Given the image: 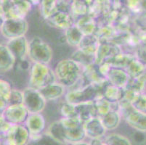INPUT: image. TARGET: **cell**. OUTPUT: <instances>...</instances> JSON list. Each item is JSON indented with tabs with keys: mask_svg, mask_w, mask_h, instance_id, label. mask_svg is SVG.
<instances>
[{
	"mask_svg": "<svg viewBox=\"0 0 146 145\" xmlns=\"http://www.w3.org/2000/svg\"><path fill=\"white\" fill-rule=\"evenodd\" d=\"M13 87L10 82L0 78V99L8 102Z\"/></svg>",
	"mask_w": 146,
	"mask_h": 145,
	"instance_id": "cell-38",
	"label": "cell"
},
{
	"mask_svg": "<svg viewBox=\"0 0 146 145\" xmlns=\"http://www.w3.org/2000/svg\"><path fill=\"white\" fill-rule=\"evenodd\" d=\"M124 88L113 86L108 82L102 91V97L111 103H119L121 102L124 98Z\"/></svg>",
	"mask_w": 146,
	"mask_h": 145,
	"instance_id": "cell-19",
	"label": "cell"
},
{
	"mask_svg": "<svg viewBox=\"0 0 146 145\" xmlns=\"http://www.w3.org/2000/svg\"><path fill=\"white\" fill-rule=\"evenodd\" d=\"M129 78L128 74L124 69L113 67L111 68L106 76V80L110 84L121 88L125 87Z\"/></svg>",
	"mask_w": 146,
	"mask_h": 145,
	"instance_id": "cell-18",
	"label": "cell"
},
{
	"mask_svg": "<svg viewBox=\"0 0 146 145\" xmlns=\"http://www.w3.org/2000/svg\"><path fill=\"white\" fill-rule=\"evenodd\" d=\"M135 140L137 142H141L144 140V135H143V132H140V131H137L136 135L135 136Z\"/></svg>",
	"mask_w": 146,
	"mask_h": 145,
	"instance_id": "cell-46",
	"label": "cell"
},
{
	"mask_svg": "<svg viewBox=\"0 0 146 145\" xmlns=\"http://www.w3.org/2000/svg\"><path fill=\"white\" fill-rule=\"evenodd\" d=\"M74 25L80 30L84 36L92 35L97 29L96 21L88 15L76 18Z\"/></svg>",
	"mask_w": 146,
	"mask_h": 145,
	"instance_id": "cell-21",
	"label": "cell"
},
{
	"mask_svg": "<svg viewBox=\"0 0 146 145\" xmlns=\"http://www.w3.org/2000/svg\"><path fill=\"white\" fill-rule=\"evenodd\" d=\"M24 124L30 133L31 137L43 134L46 128V121L41 113L29 114Z\"/></svg>",
	"mask_w": 146,
	"mask_h": 145,
	"instance_id": "cell-16",
	"label": "cell"
},
{
	"mask_svg": "<svg viewBox=\"0 0 146 145\" xmlns=\"http://www.w3.org/2000/svg\"><path fill=\"white\" fill-rule=\"evenodd\" d=\"M65 145H90V143L84 142V141L80 142H75V143H67Z\"/></svg>",
	"mask_w": 146,
	"mask_h": 145,
	"instance_id": "cell-48",
	"label": "cell"
},
{
	"mask_svg": "<svg viewBox=\"0 0 146 145\" xmlns=\"http://www.w3.org/2000/svg\"><path fill=\"white\" fill-rule=\"evenodd\" d=\"M60 113L65 118H77L75 105L66 102L60 107Z\"/></svg>",
	"mask_w": 146,
	"mask_h": 145,
	"instance_id": "cell-39",
	"label": "cell"
},
{
	"mask_svg": "<svg viewBox=\"0 0 146 145\" xmlns=\"http://www.w3.org/2000/svg\"><path fill=\"white\" fill-rule=\"evenodd\" d=\"M6 45L13 54L16 61L22 62L28 57L29 41L26 36L9 40Z\"/></svg>",
	"mask_w": 146,
	"mask_h": 145,
	"instance_id": "cell-13",
	"label": "cell"
},
{
	"mask_svg": "<svg viewBox=\"0 0 146 145\" xmlns=\"http://www.w3.org/2000/svg\"><path fill=\"white\" fill-rule=\"evenodd\" d=\"M64 131L66 143H75L84 141L86 135L84 130L83 122L78 118L60 119Z\"/></svg>",
	"mask_w": 146,
	"mask_h": 145,
	"instance_id": "cell-6",
	"label": "cell"
},
{
	"mask_svg": "<svg viewBox=\"0 0 146 145\" xmlns=\"http://www.w3.org/2000/svg\"><path fill=\"white\" fill-rule=\"evenodd\" d=\"M52 56V48L39 37H34L29 42L28 57L33 63L49 65Z\"/></svg>",
	"mask_w": 146,
	"mask_h": 145,
	"instance_id": "cell-4",
	"label": "cell"
},
{
	"mask_svg": "<svg viewBox=\"0 0 146 145\" xmlns=\"http://www.w3.org/2000/svg\"><path fill=\"white\" fill-rule=\"evenodd\" d=\"M5 16L0 13V31H1V29H2V25H3L4 22H5Z\"/></svg>",
	"mask_w": 146,
	"mask_h": 145,
	"instance_id": "cell-49",
	"label": "cell"
},
{
	"mask_svg": "<svg viewBox=\"0 0 146 145\" xmlns=\"http://www.w3.org/2000/svg\"><path fill=\"white\" fill-rule=\"evenodd\" d=\"M71 3L68 1H56L57 11L71 13Z\"/></svg>",
	"mask_w": 146,
	"mask_h": 145,
	"instance_id": "cell-42",
	"label": "cell"
},
{
	"mask_svg": "<svg viewBox=\"0 0 146 145\" xmlns=\"http://www.w3.org/2000/svg\"><path fill=\"white\" fill-rule=\"evenodd\" d=\"M55 82V71L48 65L33 63L31 68L29 87L39 90Z\"/></svg>",
	"mask_w": 146,
	"mask_h": 145,
	"instance_id": "cell-3",
	"label": "cell"
},
{
	"mask_svg": "<svg viewBox=\"0 0 146 145\" xmlns=\"http://www.w3.org/2000/svg\"><path fill=\"white\" fill-rule=\"evenodd\" d=\"M39 5L41 13L45 20L48 19L50 16L57 12L56 1L55 0H43L41 1Z\"/></svg>",
	"mask_w": 146,
	"mask_h": 145,
	"instance_id": "cell-35",
	"label": "cell"
},
{
	"mask_svg": "<svg viewBox=\"0 0 146 145\" xmlns=\"http://www.w3.org/2000/svg\"><path fill=\"white\" fill-rule=\"evenodd\" d=\"M29 113L23 105H8L4 111L2 116L7 123L13 125L25 123Z\"/></svg>",
	"mask_w": 146,
	"mask_h": 145,
	"instance_id": "cell-10",
	"label": "cell"
},
{
	"mask_svg": "<svg viewBox=\"0 0 146 145\" xmlns=\"http://www.w3.org/2000/svg\"><path fill=\"white\" fill-rule=\"evenodd\" d=\"M119 113L126 123L137 131L146 132V114L135 110L129 103L122 100L119 103Z\"/></svg>",
	"mask_w": 146,
	"mask_h": 145,
	"instance_id": "cell-5",
	"label": "cell"
},
{
	"mask_svg": "<svg viewBox=\"0 0 146 145\" xmlns=\"http://www.w3.org/2000/svg\"><path fill=\"white\" fill-rule=\"evenodd\" d=\"M23 105L29 114L41 113L46 107L47 101L42 97L39 90L28 87L23 91Z\"/></svg>",
	"mask_w": 146,
	"mask_h": 145,
	"instance_id": "cell-9",
	"label": "cell"
},
{
	"mask_svg": "<svg viewBox=\"0 0 146 145\" xmlns=\"http://www.w3.org/2000/svg\"><path fill=\"white\" fill-rule=\"evenodd\" d=\"M99 44V39L94 34L84 36L77 49L87 54L95 55Z\"/></svg>",
	"mask_w": 146,
	"mask_h": 145,
	"instance_id": "cell-23",
	"label": "cell"
},
{
	"mask_svg": "<svg viewBox=\"0 0 146 145\" xmlns=\"http://www.w3.org/2000/svg\"><path fill=\"white\" fill-rule=\"evenodd\" d=\"M23 101V91L13 89L8 99V105H22Z\"/></svg>",
	"mask_w": 146,
	"mask_h": 145,
	"instance_id": "cell-40",
	"label": "cell"
},
{
	"mask_svg": "<svg viewBox=\"0 0 146 145\" xmlns=\"http://www.w3.org/2000/svg\"><path fill=\"white\" fill-rule=\"evenodd\" d=\"M31 145H65L55 140L48 134H42L36 136L31 137Z\"/></svg>",
	"mask_w": 146,
	"mask_h": 145,
	"instance_id": "cell-34",
	"label": "cell"
},
{
	"mask_svg": "<svg viewBox=\"0 0 146 145\" xmlns=\"http://www.w3.org/2000/svg\"><path fill=\"white\" fill-rule=\"evenodd\" d=\"M122 52L121 47L117 44L111 41L100 42L95 52V64L100 65L107 62L112 58Z\"/></svg>",
	"mask_w": 146,
	"mask_h": 145,
	"instance_id": "cell-11",
	"label": "cell"
},
{
	"mask_svg": "<svg viewBox=\"0 0 146 145\" xmlns=\"http://www.w3.org/2000/svg\"><path fill=\"white\" fill-rule=\"evenodd\" d=\"M135 58H136V57L134 54L121 52L111 59H110L109 60L105 62H108L111 67L117 68L124 69V70L130 63V62H132Z\"/></svg>",
	"mask_w": 146,
	"mask_h": 145,
	"instance_id": "cell-26",
	"label": "cell"
},
{
	"mask_svg": "<svg viewBox=\"0 0 146 145\" xmlns=\"http://www.w3.org/2000/svg\"><path fill=\"white\" fill-rule=\"evenodd\" d=\"M96 110V115L98 118H101L111 110L119 112V103H111L108 102L103 97L98 98L94 102Z\"/></svg>",
	"mask_w": 146,
	"mask_h": 145,
	"instance_id": "cell-24",
	"label": "cell"
},
{
	"mask_svg": "<svg viewBox=\"0 0 146 145\" xmlns=\"http://www.w3.org/2000/svg\"><path fill=\"white\" fill-rule=\"evenodd\" d=\"M130 105L137 111L146 114V94L143 92L138 94Z\"/></svg>",
	"mask_w": 146,
	"mask_h": 145,
	"instance_id": "cell-37",
	"label": "cell"
},
{
	"mask_svg": "<svg viewBox=\"0 0 146 145\" xmlns=\"http://www.w3.org/2000/svg\"><path fill=\"white\" fill-rule=\"evenodd\" d=\"M146 86V71L140 75L135 78H129L127 85L124 87L125 89L129 90L133 92L143 93Z\"/></svg>",
	"mask_w": 146,
	"mask_h": 145,
	"instance_id": "cell-28",
	"label": "cell"
},
{
	"mask_svg": "<svg viewBox=\"0 0 146 145\" xmlns=\"http://www.w3.org/2000/svg\"><path fill=\"white\" fill-rule=\"evenodd\" d=\"M116 34H117V30L114 26L111 25H105V26L97 27L94 35L99 39L100 42H101L113 41Z\"/></svg>",
	"mask_w": 146,
	"mask_h": 145,
	"instance_id": "cell-27",
	"label": "cell"
},
{
	"mask_svg": "<svg viewBox=\"0 0 146 145\" xmlns=\"http://www.w3.org/2000/svg\"><path fill=\"white\" fill-rule=\"evenodd\" d=\"M129 78H135L146 71V67L137 58L130 62L127 67L124 69Z\"/></svg>",
	"mask_w": 146,
	"mask_h": 145,
	"instance_id": "cell-33",
	"label": "cell"
},
{
	"mask_svg": "<svg viewBox=\"0 0 146 145\" xmlns=\"http://www.w3.org/2000/svg\"><path fill=\"white\" fill-rule=\"evenodd\" d=\"M86 137L91 139H100L106 134V130L98 117H94L83 123Z\"/></svg>",
	"mask_w": 146,
	"mask_h": 145,
	"instance_id": "cell-14",
	"label": "cell"
},
{
	"mask_svg": "<svg viewBox=\"0 0 146 145\" xmlns=\"http://www.w3.org/2000/svg\"><path fill=\"white\" fill-rule=\"evenodd\" d=\"M11 125L7 123L2 115H0V136H5Z\"/></svg>",
	"mask_w": 146,
	"mask_h": 145,
	"instance_id": "cell-44",
	"label": "cell"
},
{
	"mask_svg": "<svg viewBox=\"0 0 146 145\" xmlns=\"http://www.w3.org/2000/svg\"><path fill=\"white\" fill-rule=\"evenodd\" d=\"M66 88L58 82H55L39 89V92L46 101L55 100L63 97Z\"/></svg>",
	"mask_w": 146,
	"mask_h": 145,
	"instance_id": "cell-20",
	"label": "cell"
},
{
	"mask_svg": "<svg viewBox=\"0 0 146 145\" xmlns=\"http://www.w3.org/2000/svg\"><path fill=\"white\" fill-rule=\"evenodd\" d=\"M54 71L57 82L65 88L74 87L82 80L83 68L70 58L58 62Z\"/></svg>",
	"mask_w": 146,
	"mask_h": 145,
	"instance_id": "cell-1",
	"label": "cell"
},
{
	"mask_svg": "<svg viewBox=\"0 0 146 145\" xmlns=\"http://www.w3.org/2000/svg\"><path fill=\"white\" fill-rule=\"evenodd\" d=\"M135 57L146 67V43H140L136 49Z\"/></svg>",
	"mask_w": 146,
	"mask_h": 145,
	"instance_id": "cell-41",
	"label": "cell"
},
{
	"mask_svg": "<svg viewBox=\"0 0 146 145\" xmlns=\"http://www.w3.org/2000/svg\"><path fill=\"white\" fill-rule=\"evenodd\" d=\"M77 118L83 123L86 122L92 118L97 117L94 102H86L75 105Z\"/></svg>",
	"mask_w": 146,
	"mask_h": 145,
	"instance_id": "cell-22",
	"label": "cell"
},
{
	"mask_svg": "<svg viewBox=\"0 0 146 145\" xmlns=\"http://www.w3.org/2000/svg\"><path fill=\"white\" fill-rule=\"evenodd\" d=\"M16 60L6 44H0V73H5L13 68Z\"/></svg>",
	"mask_w": 146,
	"mask_h": 145,
	"instance_id": "cell-17",
	"label": "cell"
},
{
	"mask_svg": "<svg viewBox=\"0 0 146 145\" xmlns=\"http://www.w3.org/2000/svg\"><path fill=\"white\" fill-rule=\"evenodd\" d=\"M107 145H132V143L124 136L118 134H111L104 140Z\"/></svg>",
	"mask_w": 146,
	"mask_h": 145,
	"instance_id": "cell-36",
	"label": "cell"
},
{
	"mask_svg": "<svg viewBox=\"0 0 146 145\" xmlns=\"http://www.w3.org/2000/svg\"><path fill=\"white\" fill-rule=\"evenodd\" d=\"M5 136L12 145H27L31 141V134L26 126L13 125Z\"/></svg>",
	"mask_w": 146,
	"mask_h": 145,
	"instance_id": "cell-12",
	"label": "cell"
},
{
	"mask_svg": "<svg viewBox=\"0 0 146 145\" xmlns=\"http://www.w3.org/2000/svg\"><path fill=\"white\" fill-rule=\"evenodd\" d=\"M29 29V23L26 19L6 18L5 20L1 34L8 40L25 36Z\"/></svg>",
	"mask_w": 146,
	"mask_h": 145,
	"instance_id": "cell-8",
	"label": "cell"
},
{
	"mask_svg": "<svg viewBox=\"0 0 146 145\" xmlns=\"http://www.w3.org/2000/svg\"><path fill=\"white\" fill-rule=\"evenodd\" d=\"M65 39L70 46L77 48L84 35L75 25L65 30Z\"/></svg>",
	"mask_w": 146,
	"mask_h": 145,
	"instance_id": "cell-29",
	"label": "cell"
},
{
	"mask_svg": "<svg viewBox=\"0 0 146 145\" xmlns=\"http://www.w3.org/2000/svg\"><path fill=\"white\" fill-rule=\"evenodd\" d=\"M1 5L5 19H26L32 7L31 2L26 0L1 1Z\"/></svg>",
	"mask_w": 146,
	"mask_h": 145,
	"instance_id": "cell-7",
	"label": "cell"
},
{
	"mask_svg": "<svg viewBox=\"0 0 146 145\" xmlns=\"http://www.w3.org/2000/svg\"><path fill=\"white\" fill-rule=\"evenodd\" d=\"M46 21L50 26L64 30L75 23V19L71 13L60 11H57Z\"/></svg>",
	"mask_w": 146,
	"mask_h": 145,
	"instance_id": "cell-15",
	"label": "cell"
},
{
	"mask_svg": "<svg viewBox=\"0 0 146 145\" xmlns=\"http://www.w3.org/2000/svg\"><path fill=\"white\" fill-rule=\"evenodd\" d=\"M90 145H107L105 143L104 141L101 140V139H91V142H90Z\"/></svg>",
	"mask_w": 146,
	"mask_h": 145,
	"instance_id": "cell-45",
	"label": "cell"
},
{
	"mask_svg": "<svg viewBox=\"0 0 146 145\" xmlns=\"http://www.w3.org/2000/svg\"><path fill=\"white\" fill-rule=\"evenodd\" d=\"M47 134L51 136L55 140L60 142L63 144H66V141L64 138V131L60 121L53 122L47 128Z\"/></svg>",
	"mask_w": 146,
	"mask_h": 145,
	"instance_id": "cell-32",
	"label": "cell"
},
{
	"mask_svg": "<svg viewBox=\"0 0 146 145\" xmlns=\"http://www.w3.org/2000/svg\"><path fill=\"white\" fill-rule=\"evenodd\" d=\"M108 81L99 84H89L68 91L65 94V99L68 103L74 105L86 102H95L101 97L103 88Z\"/></svg>",
	"mask_w": 146,
	"mask_h": 145,
	"instance_id": "cell-2",
	"label": "cell"
},
{
	"mask_svg": "<svg viewBox=\"0 0 146 145\" xmlns=\"http://www.w3.org/2000/svg\"><path fill=\"white\" fill-rule=\"evenodd\" d=\"M134 33L140 43H146V26H137Z\"/></svg>",
	"mask_w": 146,
	"mask_h": 145,
	"instance_id": "cell-43",
	"label": "cell"
},
{
	"mask_svg": "<svg viewBox=\"0 0 146 145\" xmlns=\"http://www.w3.org/2000/svg\"><path fill=\"white\" fill-rule=\"evenodd\" d=\"M71 59L77 62L83 68L95 64V55L87 54L78 49L73 53Z\"/></svg>",
	"mask_w": 146,
	"mask_h": 145,
	"instance_id": "cell-30",
	"label": "cell"
},
{
	"mask_svg": "<svg viewBox=\"0 0 146 145\" xmlns=\"http://www.w3.org/2000/svg\"><path fill=\"white\" fill-rule=\"evenodd\" d=\"M103 123L106 131H111L116 129L119 126L121 120V116L118 111L111 110L106 115L99 118Z\"/></svg>",
	"mask_w": 146,
	"mask_h": 145,
	"instance_id": "cell-25",
	"label": "cell"
},
{
	"mask_svg": "<svg viewBox=\"0 0 146 145\" xmlns=\"http://www.w3.org/2000/svg\"><path fill=\"white\" fill-rule=\"evenodd\" d=\"M89 13L88 1H72L71 3V14L74 19L87 15Z\"/></svg>",
	"mask_w": 146,
	"mask_h": 145,
	"instance_id": "cell-31",
	"label": "cell"
},
{
	"mask_svg": "<svg viewBox=\"0 0 146 145\" xmlns=\"http://www.w3.org/2000/svg\"><path fill=\"white\" fill-rule=\"evenodd\" d=\"M0 145H12L9 141L6 139L5 136H2L0 139Z\"/></svg>",
	"mask_w": 146,
	"mask_h": 145,
	"instance_id": "cell-47",
	"label": "cell"
}]
</instances>
